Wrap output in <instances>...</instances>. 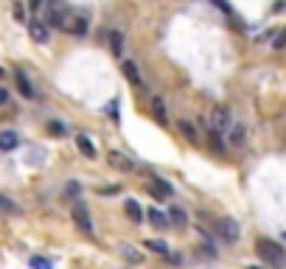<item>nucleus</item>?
Segmentation results:
<instances>
[{"instance_id":"nucleus-1","label":"nucleus","mask_w":286,"mask_h":269,"mask_svg":"<svg viewBox=\"0 0 286 269\" xmlns=\"http://www.w3.org/2000/svg\"><path fill=\"white\" fill-rule=\"evenodd\" d=\"M255 253H258L261 261H264L267 266H272V269H283L286 266V250L278 241H272V238H261L258 247H255Z\"/></svg>"},{"instance_id":"nucleus-2","label":"nucleus","mask_w":286,"mask_h":269,"mask_svg":"<svg viewBox=\"0 0 286 269\" xmlns=\"http://www.w3.org/2000/svg\"><path fill=\"white\" fill-rule=\"evenodd\" d=\"M216 233H219V236H222L228 244H236L238 236H241V227L236 224V219L224 216V219H219V222H216Z\"/></svg>"},{"instance_id":"nucleus-3","label":"nucleus","mask_w":286,"mask_h":269,"mask_svg":"<svg viewBox=\"0 0 286 269\" xmlns=\"http://www.w3.org/2000/svg\"><path fill=\"white\" fill-rule=\"evenodd\" d=\"M73 222L81 233H93V219H90V213H87L85 202H79V199H76V205H73Z\"/></svg>"},{"instance_id":"nucleus-4","label":"nucleus","mask_w":286,"mask_h":269,"mask_svg":"<svg viewBox=\"0 0 286 269\" xmlns=\"http://www.w3.org/2000/svg\"><path fill=\"white\" fill-rule=\"evenodd\" d=\"M146 191L154 196V199H169V196L174 194V191H171V185L166 182L163 177H152V179L146 182Z\"/></svg>"},{"instance_id":"nucleus-5","label":"nucleus","mask_w":286,"mask_h":269,"mask_svg":"<svg viewBox=\"0 0 286 269\" xmlns=\"http://www.w3.org/2000/svg\"><path fill=\"white\" fill-rule=\"evenodd\" d=\"M28 34H31L34 43H48V37H51L48 23H43V20H28Z\"/></svg>"},{"instance_id":"nucleus-6","label":"nucleus","mask_w":286,"mask_h":269,"mask_svg":"<svg viewBox=\"0 0 286 269\" xmlns=\"http://www.w3.org/2000/svg\"><path fill=\"white\" fill-rule=\"evenodd\" d=\"M14 81H17V90H20L23 98H37V90H34V85L28 81L26 70H17V73H14Z\"/></svg>"},{"instance_id":"nucleus-7","label":"nucleus","mask_w":286,"mask_h":269,"mask_svg":"<svg viewBox=\"0 0 286 269\" xmlns=\"http://www.w3.org/2000/svg\"><path fill=\"white\" fill-rule=\"evenodd\" d=\"M65 31L76 34V37H81V34H87V20L85 17H65Z\"/></svg>"},{"instance_id":"nucleus-8","label":"nucleus","mask_w":286,"mask_h":269,"mask_svg":"<svg viewBox=\"0 0 286 269\" xmlns=\"http://www.w3.org/2000/svg\"><path fill=\"white\" fill-rule=\"evenodd\" d=\"M228 123H230V112L224 110V107H216V110L211 112V127L216 129V132H222Z\"/></svg>"},{"instance_id":"nucleus-9","label":"nucleus","mask_w":286,"mask_h":269,"mask_svg":"<svg viewBox=\"0 0 286 269\" xmlns=\"http://www.w3.org/2000/svg\"><path fill=\"white\" fill-rule=\"evenodd\" d=\"M146 219L152 222V227H157V230H166V227H171V222H169V213L157 211V208H149Z\"/></svg>"},{"instance_id":"nucleus-10","label":"nucleus","mask_w":286,"mask_h":269,"mask_svg":"<svg viewBox=\"0 0 286 269\" xmlns=\"http://www.w3.org/2000/svg\"><path fill=\"white\" fill-rule=\"evenodd\" d=\"M107 160H110V163L115 165L118 171H132V169H135V163H132L129 157H124L121 152H110V157H107Z\"/></svg>"},{"instance_id":"nucleus-11","label":"nucleus","mask_w":286,"mask_h":269,"mask_svg":"<svg viewBox=\"0 0 286 269\" xmlns=\"http://www.w3.org/2000/svg\"><path fill=\"white\" fill-rule=\"evenodd\" d=\"M76 146H79V152L85 154L87 160H95V146L87 135H76Z\"/></svg>"},{"instance_id":"nucleus-12","label":"nucleus","mask_w":286,"mask_h":269,"mask_svg":"<svg viewBox=\"0 0 286 269\" xmlns=\"http://www.w3.org/2000/svg\"><path fill=\"white\" fill-rule=\"evenodd\" d=\"M17 143H20L17 132H11V129L0 132V152H11V149H17Z\"/></svg>"},{"instance_id":"nucleus-13","label":"nucleus","mask_w":286,"mask_h":269,"mask_svg":"<svg viewBox=\"0 0 286 269\" xmlns=\"http://www.w3.org/2000/svg\"><path fill=\"white\" fill-rule=\"evenodd\" d=\"M121 70H124V76H127V79L132 81L135 87H143V79H140L138 65H135V62H124V65H121Z\"/></svg>"},{"instance_id":"nucleus-14","label":"nucleus","mask_w":286,"mask_h":269,"mask_svg":"<svg viewBox=\"0 0 286 269\" xmlns=\"http://www.w3.org/2000/svg\"><path fill=\"white\" fill-rule=\"evenodd\" d=\"M169 222L177 227V230H182V227H188V216H186V211H182V208H171L169 211Z\"/></svg>"},{"instance_id":"nucleus-15","label":"nucleus","mask_w":286,"mask_h":269,"mask_svg":"<svg viewBox=\"0 0 286 269\" xmlns=\"http://www.w3.org/2000/svg\"><path fill=\"white\" fill-rule=\"evenodd\" d=\"M124 211H127V216L132 219L135 224L143 222V211H140V205H138L135 199H127V202H124Z\"/></svg>"},{"instance_id":"nucleus-16","label":"nucleus","mask_w":286,"mask_h":269,"mask_svg":"<svg viewBox=\"0 0 286 269\" xmlns=\"http://www.w3.org/2000/svg\"><path fill=\"white\" fill-rule=\"evenodd\" d=\"M177 129L186 135V140H188V143H199V132H196L194 123H188V121H177Z\"/></svg>"},{"instance_id":"nucleus-17","label":"nucleus","mask_w":286,"mask_h":269,"mask_svg":"<svg viewBox=\"0 0 286 269\" xmlns=\"http://www.w3.org/2000/svg\"><path fill=\"white\" fill-rule=\"evenodd\" d=\"M152 110H154V118L166 127V123H169V115H166V104H163L160 95H154V98H152Z\"/></svg>"},{"instance_id":"nucleus-18","label":"nucleus","mask_w":286,"mask_h":269,"mask_svg":"<svg viewBox=\"0 0 286 269\" xmlns=\"http://www.w3.org/2000/svg\"><path fill=\"white\" fill-rule=\"evenodd\" d=\"M110 51L115 53V56H121V51H124V34L121 31H110Z\"/></svg>"},{"instance_id":"nucleus-19","label":"nucleus","mask_w":286,"mask_h":269,"mask_svg":"<svg viewBox=\"0 0 286 269\" xmlns=\"http://www.w3.org/2000/svg\"><path fill=\"white\" fill-rule=\"evenodd\" d=\"M143 247H149V250H152V253H157V255H166V258H169V244H166V241H152V238H149V241L143 244Z\"/></svg>"},{"instance_id":"nucleus-20","label":"nucleus","mask_w":286,"mask_h":269,"mask_svg":"<svg viewBox=\"0 0 286 269\" xmlns=\"http://www.w3.org/2000/svg\"><path fill=\"white\" fill-rule=\"evenodd\" d=\"M121 255H124L127 261H132V264H140V261H143V255H140L135 247H121Z\"/></svg>"},{"instance_id":"nucleus-21","label":"nucleus","mask_w":286,"mask_h":269,"mask_svg":"<svg viewBox=\"0 0 286 269\" xmlns=\"http://www.w3.org/2000/svg\"><path fill=\"white\" fill-rule=\"evenodd\" d=\"M211 149H213V152H219V154L224 152V143H222V132H216V129H213V132H211Z\"/></svg>"},{"instance_id":"nucleus-22","label":"nucleus","mask_w":286,"mask_h":269,"mask_svg":"<svg viewBox=\"0 0 286 269\" xmlns=\"http://www.w3.org/2000/svg\"><path fill=\"white\" fill-rule=\"evenodd\" d=\"M244 127H233V132H230V143H233V146H241L244 143Z\"/></svg>"},{"instance_id":"nucleus-23","label":"nucleus","mask_w":286,"mask_h":269,"mask_svg":"<svg viewBox=\"0 0 286 269\" xmlns=\"http://www.w3.org/2000/svg\"><path fill=\"white\" fill-rule=\"evenodd\" d=\"M28 264H31V269H53V264L48 258H39V255H34L31 261H28Z\"/></svg>"},{"instance_id":"nucleus-24","label":"nucleus","mask_w":286,"mask_h":269,"mask_svg":"<svg viewBox=\"0 0 286 269\" xmlns=\"http://www.w3.org/2000/svg\"><path fill=\"white\" fill-rule=\"evenodd\" d=\"M48 135H53V137H62V135H65V123H59V121H51V123H48Z\"/></svg>"},{"instance_id":"nucleus-25","label":"nucleus","mask_w":286,"mask_h":269,"mask_svg":"<svg viewBox=\"0 0 286 269\" xmlns=\"http://www.w3.org/2000/svg\"><path fill=\"white\" fill-rule=\"evenodd\" d=\"M65 196H79V182H68V188H65Z\"/></svg>"},{"instance_id":"nucleus-26","label":"nucleus","mask_w":286,"mask_h":269,"mask_svg":"<svg viewBox=\"0 0 286 269\" xmlns=\"http://www.w3.org/2000/svg\"><path fill=\"white\" fill-rule=\"evenodd\" d=\"M0 208H3V211H9V213H14L17 208L11 205V199H6V196H0Z\"/></svg>"},{"instance_id":"nucleus-27","label":"nucleus","mask_w":286,"mask_h":269,"mask_svg":"<svg viewBox=\"0 0 286 269\" xmlns=\"http://www.w3.org/2000/svg\"><path fill=\"white\" fill-rule=\"evenodd\" d=\"M275 48H286V31H281L275 37Z\"/></svg>"},{"instance_id":"nucleus-28","label":"nucleus","mask_w":286,"mask_h":269,"mask_svg":"<svg viewBox=\"0 0 286 269\" xmlns=\"http://www.w3.org/2000/svg\"><path fill=\"white\" fill-rule=\"evenodd\" d=\"M14 17H17V20H26V9H23L20 3L14 6Z\"/></svg>"},{"instance_id":"nucleus-29","label":"nucleus","mask_w":286,"mask_h":269,"mask_svg":"<svg viewBox=\"0 0 286 269\" xmlns=\"http://www.w3.org/2000/svg\"><path fill=\"white\" fill-rule=\"evenodd\" d=\"M213 6H219V9H222V11H224V14H230V6H228V3H224V0H213Z\"/></svg>"},{"instance_id":"nucleus-30","label":"nucleus","mask_w":286,"mask_h":269,"mask_svg":"<svg viewBox=\"0 0 286 269\" xmlns=\"http://www.w3.org/2000/svg\"><path fill=\"white\" fill-rule=\"evenodd\" d=\"M98 194L104 196V194H118V185H110V188H98Z\"/></svg>"},{"instance_id":"nucleus-31","label":"nucleus","mask_w":286,"mask_h":269,"mask_svg":"<svg viewBox=\"0 0 286 269\" xmlns=\"http://www.w3.org/2000/svg\"><path fill=\"white\" fill-rule=\"evenodd\" d=\"M6 101H9V90L0 87V104H6Z\"/></svg>"},{"instance_id":"nucleus-32","label":"nucleus","mask_w":286,"mask_h":269,"mask_svg":"<svg viewBox=\"0 0 286 269\" xmlns=\"http://www.w3.org/2000/svg\"><path fill=\"white\" fill-rule=\"evenodd\" d=\"M28 6H31V9H39V6H43V0H28Z\"/></svg>"},{"instance_id":"nucleus-33","label":"nucleus","mask_w":286,"mask_h":269,"mask_svg":"<svg viewBox=\"0 0 286 269\" xmlns=\"http://www.w3.org/2000/svg\"><path fill=\"white\" fill-rule=\"evenodd\" d=\"M247 269H261V266H247Z\"/></svg>"},{"instance_id":"nucleus-34","label":"nucleus","mask_w":286,"mask_h":269,"mask_svg":"<svg viewBox=\"0 0 286 269\" xmlns=\"http://www.w3.org/2000/svg\"><path fill=\"white\" fill-rule=\"evenodd\" d=\"M0 79H3V68H0Z\"/></svg>"},{"instance_id":"nucleus-35","label":"nucleus","mask_w":286,"mask_h":269,"mask_svg":"<svg viewBox=\"0 0 286 269\" xmlns=\"http://www.w3.org/2000/svg\"><path fill=\"white\" fill-rule=\"evenodd\" d=\"M283 238H286V233H283Z\"/></svg>"}]
</instances>
